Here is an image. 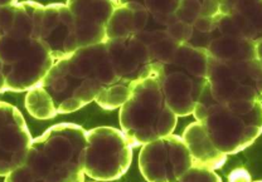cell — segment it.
<instances>
[{
    "mask_svg": "<svg viewBox=\"0 0 262 182\" xmlns=\"http://www.w3.org/2000/svg\"><path fill=\"white\" fill-rule=\"evenodd\" d=\"M43 9L37 2L0 3L2 93L40 86L56 63L39 38Z\"/></svg>",
    "mask_w": 262,
    "mask_h": 182,
    "instance_id": "6da1fadb",
    "label": "cell"
},
{
    "mask_svg": "<svg viewBox=\"0 0 262 182\" xmlns=\"http://www.w3.org/2000/svg\"><path fill=\"white\" fill-rule=\"evenodd\" d=\"M122 83L110 61L106 43L80 48L56 62L40 86L56 103L58 115L73 113ZM129 86V84H126ZM135 86V84H134Z\"/></svg>",
    "mask_w": 262,
    "mask_h": 182,
    "instance_id": "7a4b0ae2",
    "label": "cell"
},
{
    "mask_svg": "<svg viewBox=\"0 0 262 182\" xmlns=\"http://www.w3.org/2000/svg\"><path fill=\"white\" fill-rule=\"evenodd\" d=\"M87 131L58 123L33 140L24 164L4 182H84Z\"/></svg>",
    "mask_w": 262,
    "mask_h": 182,
    "instance_id": "3957f363",
    "label": "cell"
},
{
    "mask_svg": "<svg viewBox=\"0 0 262 182\" xmlns=\"http://www.w3.org/2000/svg\"><path fill=\"white\" fill-rule=\"evenodd\" d=\"M193 117L203 124L215 147L227 156L250 147L262 133V103H221L208 84L196 102Z\"/></svg>",
    "mask_w": 262,
    "mask_h": 182,
    "instance_id": "277c9868",
    "label": "cell"
},
{
    "mask_svg": "<svg viewBox=\"0 0 262 182\" xmlns=\"http://www.w3.org/2000/svg\"><path fill=\"white\" fill-rule=\"evenodd\" d=\"M119 119L121 131L133 147H143L173 135L178 123V116L166 103L155 75L133 87L129 99L120 108Z\"/></svg>",
    "mask_w": 262,
    "mask_h": 182,
    "instance_id": "5b68a950",
    "label": "cell"
},
{
    "mask_svg": "<svg viewBox=\"0 0 262 182\" xmlns=\"http://www.w3.org/2000/svg\"><path fill=\"white\" fill-rule=\"evenodd\" d=\"M155 78L177 116L193 115L208 84V53L202 48L182 44L166 63L155 67Z\"/></svg>",
    "mask_w": 262,
    "mask_h": 182,
    "instance_id": "8992f818",
    "label": "cell"
},
{
    "mask_svg": "<svg viewBox=\"0 0 262 182\" xmlns=\"http://www.w3.org/2000/svg\"><path fill=\"white\" fill-rule=\"evenodd\" d=\"M133 146L126 136L114 127H96L87 131L84 173L98 182L115 181L129 171Z\"/></svg>",
    "mask_w": 262,
    "mask_h": 182,
    "instance_id": "52a82bcc",
    "label": "cell"
},
{
    "mask_svg": "<svg viewBox=\"0 0 262 182\" xmlns=\"http://www.w3.org/2000/svg\"><path fill=\"white\" fill-rule=\"evenodd\" d=\"M208 86L221 103H262V66L258 59L226 62L208 56Z\"/></svg>",
    "mask_w": 262,
    "mask_h": 182,
    "instance_id": "ba28073f",
    "label": "cell"
},
{
    "mask_svg": "<svg viewBox=\"0 0 262 182\" xmlns=\"http://www.w3.org/2000/svg\"><path fill=\"white\" fill-rule=\"evenodd\" d=\"M192 167L187 145L177 135L146 143L139 153V168L147 182H176Z\"/></svg>",
    "mask_w": 262,
    "mask_h": 182,
    "instance_id": "9c48e42d",
    "label": "cell"
},
{
    "mask_svg": "<svg viewBox=\"0 0 262 182\" xmlns=\"http://www.w3.org/2000/svg\"><path fill=\"white\" fill-rule=\"evenodd\" d=\"M0 175H8L24 164L33 138L23 115L8 102L0 103Z\"/></svg>",
    "mask_w": 262,
    "mask_h": 182,
    "instance_id": "30bf717a",
    "label": "cell"
},
{
    "mask_svg": "<svg viewBox=\"0 0 262 182\" xmlns=\"http://www.w3.org/2000/svg\"><path fill=\"white\" fill-rule=\"evenodd\" d=\"M39 38L54 62L67 58L78 49L75 19L67 3L45 5L39 21Z\"/></svg>",
    "mask_w": 262,
    "mask_h": 182,
    "instance_id": "8fae6325",
    "label": "cell"
},
{
    "mask_svg": "<svg viewBox=\"0 0 262 182\" xmlns=\"http://www.w3.org/2000/svg\"><path fill=\"white\" fill-rule=\"evenodd\" d=\"M106 45L115 72L122 83L134 86L155 75V64L151 56L139 38L107 40Z\"/></svg>",
    "mask_w": 262,
    "mask_h": 182,
    "instance_id": "7c38bea8",
    "label": "cell"
},
{
    "mask_svg": "<svg viewBox=\"0 0 262 182\" xmlns=\"http://www.w3.org/2000/svg\"><path fill=\"white\" fill-rule=\"evenodd\" d=\"M75 19L78 49L107 42L106 28L120 2H66Z\"/></svg>",
    "mask_w": 262,
    "mask_h": 182,
    "instance_id": "4fadbf2b",
    "label": "cell"
},
{
    "mask_svg": "<svg viewBox=\"0 0 262 182\" xmlns=\"http://www.w3.org/2000/svg\"><path fill=\"white\" fill-rule=\"evenodd\" d=\"M206 50L209 57L226 62L257 59V44L236 33L227 15L214 18L212 32L207 38Z\"/></svg>",
    "mask_w": 262,
    "mask_h": 182,
    "instance_id": "5bb4252c",
    "label": "cell"
},
{
    "mask_svg": "<svg viewBox=\"0 0 262 182\" xmlns=\"http://www.w3.org/2000/svg\"><path fill=\"white\" fill-rule=\"evenodd\" d=\"M221 14L227 15L236 33L256 43L262 40V2H221Z\"/></svg>",
    "mask_w": 262,
    "mask_h": 182,
    "instance_id": "9a60e30c",
    "label": "cell"
},
{
    "mask_svg": "<svg viewBox=\"0 0 262 182\" xmlns=\"http://www.w3.org/2000/svg\"><path fill=\"white\" fill-rule=\"evenodd\" d=\"M182 137L192 156L193 166L215 171L227 162V154L215 147L201 122L195 121L188 124Z\"/></svg>",
    "mask_w": 262,
    "mask_h": 182,
    "instance_id": "2e32d148",
    "label": "cell"
},
{
    "mask_svg": "<svg viewBox=\"0 0 262 182\" xmlns=\"http://www.w3.org/2000/svg\"><path fill=\"white\" fill-rule=\"evenodd\" d=\"M134 29H135V17L130 2H120L106 28L107 40L134 37Z\"/></svg>",
    "mask_w": 262,
    "mask_h": 182,
    "instance_id": "e0dca14e",
    "label": "cell"
},
{
    "mask_svg": "<svg viewBox=\"0 0 262 182\" xmlns=\"http://www.w3.org/2000/svg\"><path fill=\"white\" fill-rule=\"evenodd\" d=\"M26 108L32 117L42 121L52 119L58 115L53 98L42 86H37L28 91L26 96Z\"/></svg>",
    "mask_w": 262,
    "mask_h": 182,
    "instance_id": "ac0fdd59",
    "label": "cell"
},
{
    "mask_svg": "<svg viewBox=\"0 0 262 182\" xmlns=\"http://www.w3.org/2000/svg\"><path fill=\"white\" fill-rule=\"evenodd\" d=\"M221 2H180L176 17L182 23L193 27L199 18H215L220 14Z\"/></svg>",
    "mask_w": 262,
    "mask_h": 182,
    "instance_id": "d6986e66",
    "label": "cell"
},
{
    "mask_svg": "<svg viewBox=\"0 0 262 182\" xmlns=\"http://www.w3.org/2000/svg\"><path fill=\"white\" fill-rule=\"evenodd\" d=\"M176 182H222V178L213 170L193 166Z\"/></svg>",
    "mask_w": 262,
    "mask_h": 182,
    "instance_id": "ffe728a7",
    "label": "cell"
},
{
    "mask_svg": "<svg viewBox=\"0 0 262 182\" xmlns=\"http://www.w3.org/2000/svg\"><path fill=\"white\" fill-rule=\"evenodd\" d=\"M228 182H252V177L246 168L238 167L229 173Z\"/></svg>",
    "mask_w": 262,
    "mask_h": 182,
    "instance_id": "44dd1931",
    "label": "cell"
},
{
    "mask_svg": "<svg viewBox=\"0 0 262 182\" xmlns=\"http://www.w3.org/2000/svg\"><path fill=\"white\" fill-rule=\"evenodd\" d=\"M257 59L262 66V40L257 43Z\"/></svg>",
    "mask_w": 262,
    "mask_h": 182,
    "instance_id": "7402d4cb",
    "label": "cell"
},
{
    "mask_svg": "<svg viewBox=\"0 0 262 182\" xmlns=\"http://www.w3.org/2000/svg\"><path fill=\"white\" fill-rule=\"evenodd\" d=\"M252 182H262V180H258V181H252Z\"/></svg>",
    "mask_w": 262,
    "mask_h": 182,
    "instance_id": "603a6c76",
    "label": "cell"
},
{
    "mask_svg": "<svg viewBox=\"0 0 262 182\" xmlns=\"http://www.w3.org/2000/svg\"><path fill=\"white\" fill-rule=\"evenodd\" d=\"M94 182H98V181H94Z\"/></svg>",
    "mask_w": 262,
    "mask_h": 182,
    "instance_id": "cb8c5ba5",
    "label": "cell"
}]
</instances>
